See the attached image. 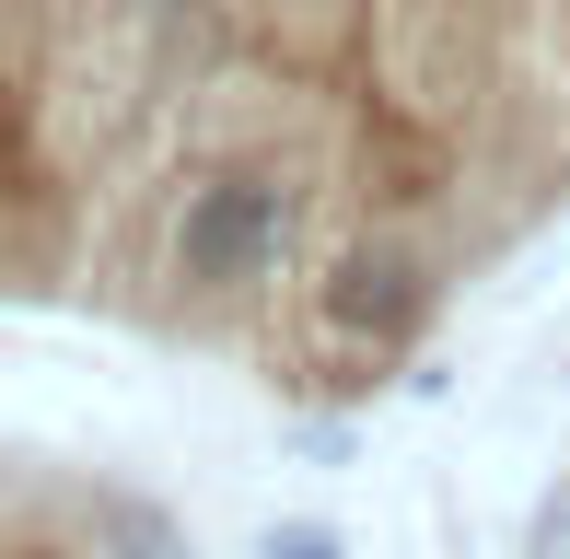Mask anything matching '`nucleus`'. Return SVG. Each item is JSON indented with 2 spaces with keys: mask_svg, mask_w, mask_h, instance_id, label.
<instances>
[{
  "mask_svg": "<svg viewBox=\"0 0 570 559\" xmlns=\"http://www.w3.org/2000/svg\"><path fill=\"white\" fill-rule=\"evenodd\" d=\"M0 559H210L140 467L0 431Z\"/></svg>",
  "mask_w": 570,
  "mask_h": 559,
  "instance_id": "obj_2",
  "label": "nucleus"
},
{
  "mask_svg": "<svg viewBox=\"0 0 570 559\" xmlns=\"http://www.w3.org/2000/svg\"><path fill=\"white\" fill-rule=\"evenodd\" d=\"M570 222V0H0V326L338 420Z\"/></svg>",
  "mask_w": 570,
  "mask_h": 559,
  "instance_id": "obj_1",
  "label": "nucleus"
}]
</instances>
